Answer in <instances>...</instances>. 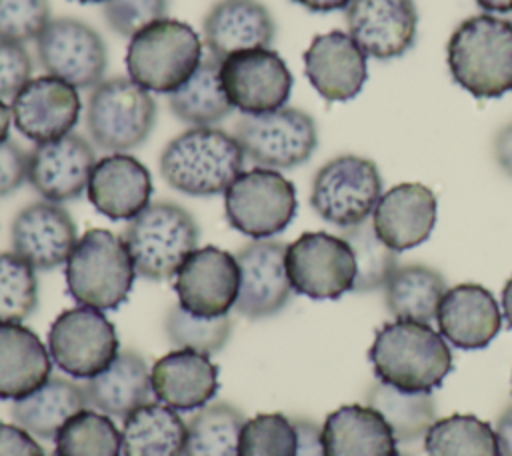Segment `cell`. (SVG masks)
<instances>
[{
    "mask_svg": "<svg viewBox=\"0 0 512 456\" xmlns=\"http://www.w3.org/2000/svg\"><path fill=\"white\" fill-rule=\"evenodd\" d=\"M448 286L444 276L426 264H398L384 284V302L394 320L430 324Z\"/></svg>",
    "mask_w": 512,
    "mask_h": 456,
    "instance_id": "obj_32",
    "label": "cell"
},
{
    "mask_svg": "<svg viewBox=\"0 0 512 456\" xmlns=\"http://www.w3.org/2000/svg\"><path fill=\"white\" fill-rule=\"evenodd\" d=\"M494 158L500 170L512 178V122L502 126L494 136Z\"/></svg>",
    "mask_w": 512,
    "mask_h": 456,
    "instance_id": "obj_48",
    "label": "cell"
},
{
    "mask_svg": "<svg viewBox=\"0 0 512 456\" xmlns=\"http://www.w3.org/2000/svg\"><path fill=\"white\" fill-rule=\"evenodd\" d=\"M54 456H120L122 432L114 420L94 408L74 414L56 434Z\"/></svg>",
    "mask_w": 512,
    "mask_h": 456,
    "instance_id": "obj_37",
    "label": "cell"
},
{
    "mask_svg": "<svg viewBox=\"0 0 512 456\" xmlns=\"http://www.w3.org/2000/svg\"><path fill=\"white\" fill-rule=\"evenodd\" d=\"M28 182V150L16 140L0 142V196L16 192Z\"/></svg>",
    "mask_w": 512,
    "mask_h": 456,
    "instance_id": "obj_45",
    "label": "cell"
},
{
    "mask_svg": "<svg viewBox=\"0 0 512 456\" xmlns=\"http://www.w3.org/2000/svg\"><path fill=\"white\" fill-rule=\"evenodd\" d=\"M10 242L12 252L36 272H48L66 264L78 242V232L74 218L62 204L36 200L14 216Z\"/></svg>",
    "mask_w": 512,
    "mask_h": 456,
    "instance_id": "obj_19",
    "label": "cell"
},
{
    "mask_svg": "<svg viewBox=\"0 0 512 456\" xmlns=\"http://www.w3.org/2000/svg\"><path fill=\"white\" fill-rule=\"evenodd\" d=\"M12 122L32 142H48L72 132L80 118V96L72 84L44 74L32 78L10 102Z\"/></svg>",
    "mask_w": 512,
    "mask_h": 456,
    "instance_id": "obj_20",
    "label": "cell"
},
{
    "mask_svg": "<svg viewBox=\"0 0 512 456\" xmlns=\"http://www.w3.org/2000/svg\"><path fill=\"white\" fill-rule=\"evenodd\" d=\"M396 436L370 404H344L322 424L326 456H396Z\"/></svg>",
    "mask_w": 512,
    "mask_h": 456,
    "instance_id": "obj_27",
    "label": "cell"
},
{
    "mask_svg": "<svg viewBox=\"0 0 512 456\" xmlns=\"http://www.w3.org/2000/svg\"><path fill=\"white\" fill-rule=\"evenodd\" d=\"M202 38L208 54L222 62L242 50L270 48L276 20L260 0H218L202 20Z\"/></svg>",
    "mask_w": 512,
    "mask_h": 456,
    "instance_id": "obj_23",
    "label": "cell"
},
{
    "mask_svg": "<svg viewBox=\"0 0 512 456\" xmlns=\"http://www.w3.org/2000/svg\"><path fill=\"white\" fill-rule=\"evenodd\" d=\"M304 74L328 102H346L368 80V56L348 32L330 30L312 38L304 52Z\"/></svg>",
    "mask_w": 512,
    "mask_h": 456,
    "instance_id": "obj_21",
    "label": "cell"
},
{
    "mask_svg": "<svg viewBox=\"0 0 512 456\" xmlns=\"http://www.w3.org/2000/svg\"><path fill=\"white\" fill-rule=\"evenodd\" d=\"M154 398L178 412L200 410L218 392V366L208 354L176 348L150 368Z\"/></svg>",
    "mask_w": 512,
    "mask_h": 456,
    "instance_id": "obj_26",
    "label": "cell"
},
{
    "mask_svg": "<svg viewBox=\"0 0 512 456\" xmlns=\"http://www.w3.org/2000/svg\"><path fill=\"white\" fill-rule=\"evenodd\" d=\"M436 194L420 182H402L382 192L372 226L378 238L394 252L426 242L436 226Z\"/></svg>",
    "mask_w": 512,
    "mask_h": 456,
    "instance_id": "obj_22",
    "label": "cell"
},
{
    "mask_svg": "<svg viewBox=\"0 0 512 456\" xmlns=\"http://www.w3.org/2000/svg\"><path fill=\"white\" fill-rule=\"evenodd\" d=\"M122 238L136 276L164 282L174 278L182 262L198 248L200 228L178 202L154 200L128 220Z\"/></svg>",
    "mask_w": 512,
    "mask_h": 456,
    "instance_id": "obj_4",
    "label": "cell"
},
{
    "mask_svg": "<svg viewBox=\"0 0 512 456\" xmlns=\"http://www.w3.org/2000/svg\"><path fill=\"white\" fill-rule=\"evenodd\" d=\"M168 8V0H106L102 16L114 34L132 38L148 24L166 18Z\"/></svg>",
    "mask_w": 512,
    "mask_h": 456,
    "instance_id": "obj_43",
    "label": "cell"
},
{
    "mask_svg": "<svg viewBox=\"0 0 512 456\" xmlns=\"http://www.w3.org/2000/svg\"><path fill=\"white\" fill-rule=\"evenodd\" d=\"M436 322L446 342L462 350H478L500 332L502 310L488 288L464 282L446 290Z\"/></svg>",
    "mask_w": 512,
    "mask_h": 456,
    "instance_id": "obj_25",
    "label": "cell"
},
{
    "mask_svg": "<svg viewBox=\"0 0 512 456\" xmlns=\"http://www.w3.org/2000/svg\"><path fill=\"white\" fill-rule=\"evenodd\" d=\"M170 112L190 128L216 126L232 114V104L220 80V60L206 54L194 74L172 94Z\"/></svg>",
    "mask_w": 512,
    "mask_h": 456,
    "instance_id": "obj_33",
    "label": "cell"
},
{
    "mask_svg": "<svg viewBox=\"0 0 512 456\" xmlns=\"http://www.w3.org/2000/svg\"><path fill=\"white\" fill-rule=\"evenodd\" d=\"M366 404L386 418L396 440L404 444L424 440L430 426L438 420L432 392H402L376 382L366 394Z\"/></svg>",
    "mask_w": 512,
    "mask_h": 456,
    "instance_id": "obj_34",
    "label": "cell"
},
{
    "mask_svg": "<svg viewBox=\"0 0 512 456\" xmlns=\"http://www.w3.org/2000/svg\"><path fill=\"white\" fill-rule=\"evenodd\" d=\"M296 210V188L280 170L262 166L242 170L224 192L228 224L252 240L284 232Z\"/></svg>",
    "mask_w": 512,
    "mask_h": 456,
    "instance_id": "obj_9",
    "label": "cell"
},
{
    "mask_svg": "<svg viewBox=\"0 0 512 456\" xmlns=\"http://www.w3.org/2000/svg\"><path fill=\"white\" fill-rule=\"evenodd\" d=\"M48 346L22 322H0V398L20 400L52 374Z\"/></svg>",
    "mask_w": 512,
    "mask_h": 456,
    "instance_id": "obj_28",
    "label": "cell"
},
{
    "mask_svg": "<svg viewBox=\"0 0 512 456\" xmlns=\"http://www.w3.org/2000/svg\"><path fill=\"white\" fill-rule=\"evenodd\" d=\"M298 436L292 418L264 412L248 418L240 434V456H296Z\"/></svg>",
    "mask_w": 512,
    "mask_h": 456,
    "instance_id": "obj_41",
    "label": "cell"
},
{
    "mask_svg": "<svg viewBox=\"0 0 512 456\" xmlns=\"http://www.w3.org/2000/svg\"><path fill=\"white\" fill-rule=\"evenodd\" d=\"M502 314L512 328V276L508 278V282L502 288Z\"/></svg>",
    "mask_w": 512,
    "mask_h": 456,
    "instance_id": "obj_53",
    "label": "cell"
},
{
    "mask_svg": "<svg viewBox=\"0 0 512 456\" xmlns=\"http://www.w3.org/2000/svg\"><path fill=\"white\" fill-rule=\"evenodd\" d=\"M84 408H88V402L82 384L64 376H50L32 394L14 400L12 418L30 434L50 440Z\"/></svg>",
    "mask_w": 512,
    "mask_h": 456,
    "instance_id": "obj_30",
    "label": "cell"
},
{
    "mask_svg": "<svg viewBox=\"0 0 512 456\" xmlns=\"http://www.w3.org/2000/svg\"><path fill=\"white\" fill-rule=\"evenodd\" d=\"M196 30L176 18H162L136 32L126 48L128 76L154 94H172L204 58Z\"/></svg>",
    "mask_w": 512,
    "mask_h": 456,
    "instance_id": "obj_6",
    "label": "cell"
},
{
    "mask_svg": "<svg viewBox=\"0 0 512 456\" xmlns=\"http://www.w3.org/2000/svg\"><path fill=\"white\" fill-rule=\"evenodd\" d=\"M286 248V242L262 238L244 244L234 254L240 270L234 310L240 316L262 320L288 306L294 290L286 272Z\"/></svg>",
    "mask_w": 512,
    "mask_h": 456,
    "instance_id": "obj_15",
    "label": "cell"
},
{
    "mask_svg": "<svg viewBox=\"0 0 512 456\" xmlns=\"http://www.w3.org/2000/svg\"><path fill=\"white\" fill-rule=\"evenodd\" d=\"M238 284L236 256L218 246L196 248L174 276L178 304L204 318L228 314L236 304Z\"/></svg>",
    "mask_w": 512,
    "mask_h": 456,
    "instance_id": "obj_16",
    "label": "cell"
},
{
    "mask_svg": "<svg viewBox=\"0 0 512 456\" xmlns=\"http://www.w3.org/2000/svg\"><path fill=\"white\" fill-rule=\"evenodd\" d=\"M156 114L152 92L130 76H112L90 90L84 122L94 146L106 152H128L148 140Z\"/></svg>",
    "mask_w": 512,
    "mask_h": 456,
    "instance_id": "obj_7",
    "label": "cell"
},
{
    "mask_svg": "<svg viewBox=\"0 0 512 456\" xmlns=\"http://www.w3.org/2000/svg\"><path fill=\"white\" fill-rule=\"evenodd\" d=\"M340 236L350 244L356 260L352 292H374L384 288L392 272L398 268V252L378 238L372 220L368 218L352 228H344Z\"/></svg>",
    "mask_w": 512,
    "mask_h": 456,
    "instance_id": "obj_38",
    "label": "cell"
},
{
    "mask_svg": "<svg viewBox=\"0 0 512 456\" xmlns=\"http://www.w3.org/2000/svg\"><path fill=\"white\" fill-rule=\"evenodd\" d=\"M286 272L294 292L312 300H336L354 290L356 260L342 236L304 232L286 248Z\"/></svg>",
    "mask_w": 512,
    "mask_h": 456,
    "instance_id": "obj_12",
    "label": "cell"
},
{
    "mask_svg": "<svg viewBox=\"0 0 512 456\" xmlns=\"http://www.w3.org/2000/svg\"><path fill=\"white\" fill-rule=\"evenodd\" d=\"M52 20L50 0H0V40L26 44Z\"/></svg>",
    "mask_w": 512,
    "mask_h": 456,
    "instance_id": "obj_42",
    "label": "cell"
},
{
    "mask_svg": "<svg viewBox=\"0 0 512 456\" xmlns=\"http://www.w3.org/2000/svg\"><path fill=\"white\" fill-rule=\"evenodd\" d=\"M396 456H410V454H396Z\"/></svg>",
    "mask_w": 512,
    "mask_h": 456,
    "instance_id": "obj_55",
    "label": "cell"
},
{
    "mask_svg": "<svg viewBox=\"0 0 512 456\" xmlns=\"http://www.w3.org/2000/svg\"><path fill=\"white\" fill-rule=\"evenodd\" d=\"M452 80L476 98L512 90V22L494 14L462 20L446 46Z\"/></svg>",
    "mask_w": 512,
    "mask_h": 456,
    "instance_id": "obj_2",
    "label": "cell"
},
{
    "mask_svg": "<svg viewBox=\"0 0 512 456\" xmlns=\"http://www.w3.org/2000/svg\"><path fill=\"white\" fill-rule=\"evenodd\" d=\"M426 456H500L496 430L474 414L438 418L424 436Z\"/></svg>",
    "mask_w": 512,
    "mask_h": 456,
    "instance_id": "obj_36",
    "label": "cell"
},
{
    "mask_svg": "<svg viewBox=\"0 0 512 456\" xmlns=\"http://www.w3.org/2000/svg\"><path fill=\"white\" fill-rule=\"evenodd\" d=\"M10 126H12V110H10L8 102L0 100V142L8 140Z\"/></svg>",
    "mask_w": 512,
    "mask_h": 456,
    "instance_id": "obj_52",
    "label": "cell"
},
{
    "mask_svg": "<svg viewBox=\"0 0 512 456\" xmlns=\"http://www.w3.org/2000/svg\"><path fill=\"white\" fill-rule=\"evenodd\" d=\"M32 70L34 62L24 44L0 40V100L12 102L32 80Z\"/></svg>",
    "mask_w": 512,
    "mask_h": 456,
    "instance_id": "obj_44",
    "label": "cell"
},
{
    "mask_svg": "<svg viewBox=\"0 0 512 456\" xmlns=\"http://www.w3.org/2000/svg\"><path fill=\"white\" fill-rule=\"evenodd\" d=\"M48 352L64 374L88 380L112 364L120 352V340L102 310L78 304L54 318L48 330Z\"/></svg>",
    "mask_w": 512,
    "mask_h": 456,
    "instance_id": "obj_11",
    "label": "cell"
},
{
    "mask_svg": "<svg viewBox=\"0 0 512 456\" xmlns=\"http://www.w3.org/2000/svg\"><path fill=\"white\" fill-rule=\"evenodd\" d=\"M368 358L378 382L402 392H432L452 372L448 342L424 322H386L376 330Z\"/></svg>",
    "mask_w": 512,
    "mask_h": 456,
    "instance_id": "obj_1",
    "label": "cell"
},
{
    "mask_svg": "<svg viewBox=\"0 0 512 456\" xmlns=\"http://www.w3.org/2000/svg\"><path fill=\"white\" fill-rule=\"evenodd\" d=\"M36 42V56L46 74L56 76L74 88H94L104 80L108 48L104 38L90 24L58 16L48 22Z\"/></svg>",
    "mask_w": 512,
    "mask_h": 456,
    "instance_id": "obj_13",
    "label": "cell"
},
{
    "mask_svg": "<svg viewBox=\"0 0 512 456\" xmlns=\"http://www.w3.org/2000/svg\"><path fill=\"white\" fill-rule=\"evenodd\" d=\"M36 270L14 252H0V322H22L38 308Z\"/></svg>",
    "mask_w": 512,
    "mask_h": 456,
    "instance_id": "obj_40",
    "label": "cell"
},
{
    "mask_svg": "<svg viewBox=\"0 0 512 456\" xmlns=\"http://www.w3.org/2000/svg\"><path fill=\"white\" fill-rule=\"evenodd\" d=\"M164 332L176 348L196 350L212 356L228 344L232 336V318L230 314L216 318L194 316L176 302L166 312Z\"/></svg>",
    "mask_w": 512,
    "mask_h": 456,
    "instance_id": "obj_39",
    "label": "cell"
},
{
    "mask_svg": "<svg viewBox=\"0 0 512 456\" xmlns=\"http://www.w3.org/2000/svg\"><path fill=\"white\" fill-rule=\"evenodd\" d=\"M68 294L96 310H116L126 302L136 270L124 238L106 230H86L66 260Z\"/></svg>",
    "mask_w": 512,
    "mask_h": 456,
    "instance_id": "obj_5",
    "label": "cell"
},
{
    "mask_svg": "<svg viewBox=\"0 0 512 456\" xmlns=\"http://www.w3.org/2000/svg\"><path fill=\"white\" fill-rule=\"evenodd\" d=\"M52 456H54V454H52Z\"/></svg>",
    "mask_w": 512,
    "mask_h": 456,
    "instance_id": "obj_56",
    "label": "cell"
},
{
    "mask_svg": "<svg viewBox=\"0 0 512 456\" xmlns=\"http://www.w3.org/2000/svg\"><path fill=\"white\" fill-rule=\"evenodd\" d=\"M246 418L230 402H210L186 422L184 456H240Z\"/></svg>",
    "mask_w": 512,
    "mask_h": 456,
    "instance_id": "obj_35",
    "label": "cell"
},
{
    "mask_svg": "<svg viewBox=\"0 0 512 456\" xmlns=\"http://www.w3.org/2000/svg\"><path fill=\"white\" fill-rule=\"evenodd\" d=\"M90 204L110 220H132L152 198L150 170L126 152L96 160L86 188Z\"/></svg>",
    "mask_w": 512,
    "mask_h": 456,
    "instance_id": "obj_24",
    "label": "cell"
},
{
    "mask_svg": "<svg viewBox=\"0 0 512 456\" xmlns=\"http://www.w3.org/2000/svg\"><path fill=\"white\" fill-rule=\"evenodd\" d=\"M344 16L348 34L370 58H400L416 42L418 10L414 0H352Z\"/></svg>",
    "mask_w": 512,
    "mask_h": 456,
    "instance_id": "obj_18",
    "label": "cell"
},
{
    "mask_svg": "<svg viewBox=\"0 0 512 456\" xmlns=\"http://www.w3.org/2000/svg\"><path fill=\"white\" fill-rule=\"evenodd\" d=\"M382 196V176L374 160L340 154L312 178L310 206L328 224L344 230L368 220Z\"/></svg>",
    "mask_w": 512,
    "mask_h": 456,
    "instance_id": "obj_8",
    "label": "cell"
},
{
    "mask_svg": "<svg viewBox=\"0 0 512 456\" xmlns=\"http://www.w3.org/2000/svg\"><path fill=\"white\" fill-rule=\"evenodd\" d=\"M186 422L178 410L148 402L122 424V456H184Z\"/></svg>",
    "mask_w": 512,
    "mask_h": 456,
    "instance_id": "obj_31",
    "label": "cell"
},
{
    "mask_svg": "<svg viewBox=\"0 0 512 456\" xmlns=\"http://www.w3.org/2000/svg\"><path fill=\"white\" fill-rule=\"evenodd\" d=\"M292 422L298 436L296 456H326L322 444V426L310 418H292Z\"/></svg>",
    "mask_w": 512,
    "mask_h": 456,
    "instance_id": "obj_47",
    "label": "cell"
},
{
    "mask_svg": "<svg viewBox=\"0 0 512 456\" xmlns=\"http://www.w3.org/2000/svg\"><path fill=\"white\" fill-rule=\"evenodd\" d=\"M496 438L500 456H512V404H508L496 420Z\"/></svg>",
    "mask_w": 512,
    "mask_h": 456,
    "instance_id": "obj_49",
    "label": "cell"
},
{
    "mask_svg": "<svg viewBox=\"0 0 512 456\" xmlns=\"http://www.w3.org/2000/svg\"><path fill=\"white\" fill-rule=\"evenodd\" d=\"M474 2L486 12H496V14L512 12V0H474Z\"/></svg>",
    "mask_w": 512,
    "mask_h": 456,
    "instance_id": "obj_51",
    "label": "cell"
},
{
    "mask_svg": "<svg viewBox=\"0 0 512 456\" xmlns=\"http://www.w3.org/2000/svg\"><path fill=\"white\" fill-rule=\"evenodd\" d=\"M0 456H46L40 442L20 424L0 422Z\"/></svg>",
    "mask_w": 512,
    "mask_h": 456,
    "instance_id": "obj_46",
    "label": "cell"
},
{
    "mask_svg": "<svg viewBox=\"0 0 512 456\" xmlns=\"http://www.w3.org/2000/svg\"><path fill=\"white\" fill-rule=\"evenodd\" d=\"M74 2H80V4H104L106 0H74Z\"/></svg>",
    "mask_w": 512,
    "mask_h": 456,
    "instance_id": "obj_54",
    "label": "cell"
},
{
    "mask_svg": "<svg viewBox=\"0 0 512 456\" xmlns=\"http://www.w3.org/2000/svg\"><path fill=\"white\" fill-rule=\"evenodd\" d=\"M220 80L234 110L244 116L286 106L292 92V72L272 48L230 54L220 62Z\"/></svg>",
    "mask_w": 512,
    "mask_h": 456,
    "instance_id": "obj_14",
    "label": "cell"
},
{
    "mask_svg": "<svg viewBox=\"0 0 512 456\" xmlns=\"http://www.w3.org/2000/svg\"><path fill=\"white\" fill-rule=\"evenodd\" d=\"M244 152L234 134L216 128H188L162 150L158 166L164 182L186 196L224 194L244 170Z\"/></svg>",
    "mask_w": 512,
    "mask_h": 456,
    "instance_id": "obj_3",
    "label": "cell"
},
{
    "mask_svg": "<svg viewBox=\"0 0 512 456\" xmlns=\"http://www.w3.org/2000/svg\"><path fill=\"white\" fill-rule=\"evenodd\" d=\"M232 134L252 164L272 170L302 166L318 148L316 120L294 106L242 116Z\"/></svg>",
    "mask_w": 512,
    "mask_h": 456,
    "instance_id": "obj_10",
    "label": "cell"
},
{
    "mask_svg": "<svg viewBox=\"0 0 512 456\" xmlns=\"http://www.w3.org/2000/svg\"><path fill=\"white\" fill-rule=\"evenodd\" d=\"M96 164L94 146L80 134L34 144L28 150V184L50 202L78 200Z\"/></svg>",
    "mask_w": 512,
    "mask_h": 456,
    "instance_id": "obj_17",
    "label": "cell"
},
{
    "mask_svg": "<svg viewBox=\"0 0 512 456\" xmlns=\"http://www.w3.org/2000/svg\"><path fill=\"white\" fill-rule=\"evenodd\" d=\"M298 6L316 12V14H328V12H336V10H346V6L352 0H292Z\"/></svg>",
    "mask_w": 512,
    "mask_h": 456,
    "instance_id": "obj_50",
    "label": "cell"
},
{
    "mask_svg": "<svg viewBox=\"0 0 512 456\" xmlns=\"http://www.w3.org/2000/svg\"><path fill=\"white\" fill-rule=\"evenodd\" d=\"M82 390L88 408L120 418L152 402L154 396L148 362L134 350H120L106 370L84 380Z\"/></svg>",
    "mask_w": 512,
    "mask_h": 456,
    "instance_id": "obj_29",
    "label": "cell"
}]
</instances>
